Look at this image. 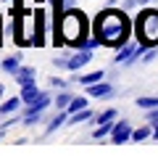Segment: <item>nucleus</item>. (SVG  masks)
Here are the masks:
<instances>
[{"label":"nucleus","mask_w":158,"mask_h":161,"mask_svg":"<svg viewBox=\"0 0 158 161\" xmlns=\"http://www.w3.org/2000/svg\"><path fill=\"white\" fill-rule=\"evenodd\" d=\"M55 19V26H53V45H69V48H79V45L87 40V16L82 13V8H66L61 16Z\"/></svg>","instance_id":"nucleus-1"},{"label":"nucleus","mask_w":158,"mask_h":161,"mask_svg":"<svg viewBox=\"0 0 158 161\" xmlns=\"http://www.w3.org/2000/svg\"><path fill=\"white\" fill-rule=\"evenodd\" d=\"M92 35L100 40L103 45H108V48H121L129 40V19H127V13L116 11V8L100 11L97 19H95V26H92Z\"/></svg>","instance_id":"nucleus-2"},{"label":"nucleus","mask_w":158,"mask_h":161,"mask_svg":"<svg viewBox=\"0 0 158 161\" xmlns=\"http://www.w3.org/2000/svg\"><path fill=\"white\" fill-rule=\"evenodd\" d=\"M134 35L140 40V45H158V11L155 8H142L137 16Z\"/></svg>","instance_id":"nucleus-3"},{"label":"nucleus","mask_w":158,"mask_h":161,"mask_svg":"<svg viewBox=\"0 0 158 161\" xmlns=\"http://www.w3.org/2000/svg\"><path fill=\"white\" fill-rule=\"evenodd\" d=\"M13 40L16 45H34V11H13Z\"/></svg>","instance_id":"nucleus-4"},{"label":"nucleus","mask_w":158,"mask_h":161,"mask_svg":"<svg viewBox=\"0 0 158 161\" xmlns=\"http://www.w3.org/2000/svg\"><path fill=\"white\" fill-rule=\"evenodd\" d=\"M53 103V98L48 95V92H40L37 100H32V103H26V111H24V124H37L40 116H42V111L48 108V106Z\"/></svg>","instance_id":"nucleus-5"},{"label":"nucleus","mask_w":158,"mask_h":161,"mask_svg":"<svg viewBox=\"0 0 158 161\" xmlns=\"http://www.w3.org/2000/svg\"><path fill=\"white\" fill-rule=\"evenodd\" d=\"M48 11L45 8H34V45L37 48H42V45H48Z\"/></svg>","instance_id":"nucleus-6"},{"label":"nucleus","mask_w":158,"mask_h":161,"mask_svg":"<svg viewBox=\"0 0 158 161\" xmlns=\"http://www.w3.org/2000/svg\"><path fill=\"white\" fill-rule=\"evenodd\" d=\"M111 143H127V140H132V127H129V122H118V124H113V132H111Z\"/></svg>","instance_id":"nucleus-7"},{"label":"nucleus","mask_w":158,"mask_h":161,"mask_svg":"<svg viewBox=\"0 0 158 161\" xmlns=\"http://www.w3.org/2000/svg\"><path fill=\"white\" fill-rule=\"evenodd\" d=\"M84 90H87V95H92V98H111V95H113V87H111L108 82L84 85Z\"/></svg>","instance_id":"nucleus-8"},{"label":"nucleus","mask_w":158,"mask_h":161,"mask_svg":"<svg viewBox=\"0 0 158 161\" xmlns=\"http://www.w3.org/2000/svg\"><path fill=\"white\" fill-rule=\"evenodd\" d=\"M137 53H140V50H137L132 42H124L121 50L113 56V61H116V64H129V61H134V58H137Z\"/></svg>","instance_id":"nucleus-9"},{"label":"nucleus","mask_w":158,"mask_h":161,"mask_svg":"<svg viewBox=\"0 0 158 161\" xmlns=\"http://www.w3.org/2000/svg\"><path fill=\"white\" fill-rule=\"evenodd\" d=\"M13 79H16V85H18V87L34 82V69H32V66H18L16 74H13Z\"/></svg>","instance_id":"nucleus-10"},{"label":"nucleus","mask_w":158,"mask_h":161,"mask_svg":"<svg viewBox=\"0 0 158 161\" xmlns=\"http://www.w3.org/2000/svg\"><path fill=\"white\" fill-rule=\"evenodd\" d=\"M90 58H92V53H90V50H79V53H74V56L69 58V69H71V71H76V69H82V66L87 64Z\"/></svg>","instance_id":"nucleus-11"},{"label":"nucleus","mask_w":158,"mask_h":161,"mask_svg":"<svg viewBox=\"0 0 158 161\" xmlns=\"http://www.w3.org/2000/svg\"><path fill=\"white\" fill-rule=\"evenodd\" d=\"M21 103H24L21 98H8V100H3V103H0V116H8V114H16L18 108H21Z\"/></svg>","instance_id":"nucleus-12"},{"label":"nucleus","mask_w":158,"mask_h":161,"mask_svg":"<svg viewBox=\"0 0 158 161\" xmlns=\"http://www.w3.org/2000/svg\"><path fill=\"white\" fill-rule=\"evenodd\" d=\"M40 98V90H37V82H29V85H21V100L24 103H32V100Z\"/></svg>","instance_id":"nucleus-13"},{"label":"nucleus","mask_w":158,"mask_h":161,"mask_svg":"<svg viewBox=\"0 0 158 161\" xmlns=\"http://www.w3.org/2000/svg\"><path fill=\"white\" fill-rule=\"evenodd\" d=\"M103 77H105V71H92V74H79L76 82L79 85H95V82H103Z\"/></svg>","instance_id":"nucleus-14"},{"label":"nucleus","mask_w":158,"mask_h":161,"mask_svg":"<svg viewBox=\"0 0 158 161\" xmlns=\"http://www.w3.org/2000/svg\"><path fill=\"white\" fill-rule=\"evenodd\" d=\"M66 122H69V111H66V108H61V111L55 114V119H50V124H48V132H55L58 127H61V124H66Z\"/></svg>","instance_id":"nucleus-15"},{"label":"nucleus","mask_w":158,"mask_h":161,"mask_svg":"<svg viewBox=\"0 0 158 161\" xmlns=\"http://www.w3.org/2000/svg\"><path fill=\"white\" fill-rule=\"evenodd\" d=\"M82 108H87V98H82V95H74L66 111H69V114H76V111H82Z\"/></svg>","instance_id":"nucleus-16"},{"label":"nucleus","mask_w":158,"mask_h":161,"mask_svg":"<svg viewBox=\"0 0 158 161\" xmlns=\"http://www.w3.org/2000/svg\"><path fill=\"white\" fill-rule=\"evenodd\" d=\"M95 114H92L90 108H82V111H76L74 116H69V124H82V122H87V119H92Z\"/></svg>","instance_id":"nucleus-17"},{"label":"nucleus","mask_w":158,"mask_h":161,"mask_svg":"<svg viewBox=\"0 0 158 161\" xmlns=\"http://www.w3.org/2000/svg\"><path fill=\"white\" fill-rule=\"evenodd\" d=\"M71 98H74V95H71V92H66V90H61V92H58V95H55V108H58V111H61V108H69Z\"/></svg>","instance_id":"nucleus-18"},{"label":"nucleus","mask_w":158,"mask_h":161,"mask_svg":"<svg viewBox=\"0 0 158 161\" xmlns=\"http://www.w3.org/2000/svg\"><path fill=\"white\" fill-rule=\"evenodd\" d=\"M0 66H3V69L8 71V74H16V69H18L21 64H18V56H8V58H5V61L0 64Z\"/></svg>","instance_id":"nucleus-19"},{"label":"nucleus","mask_w":158,"mask_h":161,"mask_svg":"<svg viewBox=\"0 0 158 161\" xmlns=\"http://www.w3.org/2000/svg\"><path fill=\"white\" fill-rule=\"evenodd\" d=\"M113 132V122H105V124H97V130L92 132V137H105Z\"/></svg>","instance_id":"nucleus-20"},{"label":"nucleus","mask_w":158,"mask_h":161,"mask_svg":"<svg viewBox=\"0 0 158 161\" xmlns=\"http://www.w3.org/2000/svg\"><path fill=\"white\" fill-rule=\"evenodd\" d=\"M150 132H153L150 127H140V130H134V132H132V140H134V143H142L145 137H150Z\"/></svg>","instance_id":"nucleus-21"},{"label":"nucleus","mask_w":158,"mask_h":161,"mask_svg":"<svg viewBox=\"0 0 158 161\" xmlns=\"http://www.w3.org/2000/svg\"><path fill=\"white\" fill-rule=\"evenodd\" d=\"M140 108H158V95H150V98H140L137 100Z\"/></svg>","instance_id":"nucleus-22"},{"label":"nucleus","mask_w":158,"mask_h":161,"mask_svg":"<svg viewBox=\"0 0 158 161\" xmlns=\"http://www.w3.org/2000/svg\"><path fill=\"white\" fill-rule=\"evenodd\" d=\"M113 116H116V111H113V108H108V111L97 114V116H95V122H97V124H105V122H113Z\"/></svg>","instance_id":"nucleus-23"},{"label":"nucleus","mask_w":158,"mask_h":161,"mask_svg":"<svg viewBox=\"0 0 158 161\" xmlns=\"http://www.w3.org/2000/svg\"><path fill=\"white\" fill-rule=\"evenodd\" d=\"M50 3H53V8H50V11H53V16H61V13L66 11V5H63L66 0H50Z\"/></svg>","instance_id":"nucleus-24"},{"label":"nucleus","mask_w":158,"mask_h":161,"mask_svg":"<svg viewBox=\"0 0 158 161\" xmlns=\"http://www.w3.org/2000/svg\"><path fill=\"white\" fill-rule=\"evenodd\" d=\"M53 64H55L58 69H61V66H69V58H63V56H55V58H53Z\"/></svg>","instance_id":"nucleus-25"},{"label":"nucleus","mask_w":158,"mask_h":161,"mask_svg":"<svg viewBox=\"0 0 158 161\" xmlns=\"http://www.w3.org/2000/svg\"><path fill=\"white\" fill-rule=\"evenodd\" d=\"M50 85H53V87H61V90L66 87V82H63V79H58V77H53V79H50Z\"/></svg>","instance_id":"nucleus-26"},{"label":"nucleus","mask_w":158,"mask_h":161,"mask_svg":"<svg viewBox=\"0 0 158 161\" xmlns=\"http://www.w3.org/2000/svg\"><path fill=\"white\" fill-rule=\"evenodd\" d=\"M148 119H150V124H158V108L150 111V116H148Z\"/></svg>","instance_id":"nucleus-27"},{"label":"nucleus","mask_w":158,"mask_h":161,"mask_svg":"<svg viewBox=\"0 0 158 161\" xmlns=\"http://www.w3.org/2000/svg\"><path fill=\"white\" fill-rule=\"evenodd\" d=\"M145 3H150V0H129L127 5H145Z\"/></svg>","instance_id":"nucleus-28"},{"label":"nucleus","mask_w":158,"mask_h":161,"mask_svg":"<svg viewBox=\"0 0 158 161\" xmlns=\"http://www.w3.org/2000/svg\"><path fill=\"white\" fill-rule=\"evenodd\" d=\"M3 92H5V85L0 82V100H3Z\"/></svg>","instance_id":"nucleus-29"},{"label":"nucleus","mask_w":158,"mask_h":161,"mask_svg":"<svg viewBox=\"0 0 158 161\" xmlns=\"http://www.w3.org/2000/svg\"><path fill=\"white\" fill-rule=\"evenodd\" d=\"M155 127V130H153V135H155V140H158V124H153Z\"/></svg>","instance_id":"nucleus-30"},{"label":"nucleus","mask_w":158,"mask_h":161,"mask_svg":"<svg viewBox=\"0 0 158 161\" xmlns=\"http://www.w3.org/2000/svg\"><path fill=\"white\" fill-rule=\"evenodd\" d=\"M0 140H3V127H0Z\"/></svg>","instance_id":"nucleus-31"}]
</instances>
